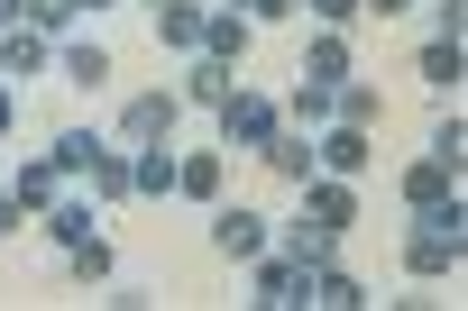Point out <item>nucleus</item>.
Listing matches in <instances>:
<instances>
[{"label": "nucleus", "mask_w": 468, "mask_h": 311, "mask_svg": "<svg viewBox=\"0 0 468 311\" xmlns=\"http://www.w3.org/2000/svg\"><path fill=\"white\" fill-rule=\"evenodd\" d=\"M65 265H74L83 284H101V275H111V247H101V238H74V247H65Z\"/></svg>", "instance_id": "nucleus-26"}, {"label": "nucleus", "mask_w": 468, "mask_h": 311, "mask_svg": "<svg viewBox=\"0 0 468 311\" xmlns=\"http://www.w3.org/2000/svg\"><path fill=\"white\" fill-rule=\"evenodd\" d=\"M156 10H165V0H156Z\"/></svg>", "instance_id": "nucleus-36"}, {"label": "nucleus", "mask_w": 468, "mask_h": 311, "mask_svg": "<svg viewBox=\"0 0 468 311\" xmlns=\"http://www.w3.org/2000/svg\"><path fill=\"white\" fill-rule=\"evenodd\" d=\"M83 10H111V0H83Z\"/></svg>", "instance_id": "nucleus-35"}, {"label": "nucleus", "mask_w": 468, "mask_h": 311, "mask_svg": "<svg viewBox=\"0 0 468 311\" xmlns=\"http://www.w3.org/2000/svg\"><path fill=\"white\" fill-rule=\"evenodd\" d=\"M202 56H211V65H239V56H249V19H239V10H211V19H202Z\"/></svg>", "instance_id": "nucleus-9"}, {"label": "nucleus", "mask_w": 468, "mask_h": 311, "mask_svg": "<svg viewBox=\"0 0 468 311\" xmlns=\"http://www.w3.org/2000/svg\"><path fill=\"white\" fill-rule=\"evenodd\" d=\"M358 10H377V19H395V10H413V0H358Z\"/></svg>", "instance_id": "nucleus-33"}, {"label": "nucleus", "mask_w": 468, "mask_h": 311, "mask_svg": "<svg viewBox=\"0 0 468 311\" xmlns=\"http://www.w3.org/2000/svg\"><path fill=\"white\" fill-rule=\"evenodd\" d=\"M459 74H468V47H459V37H431V47H422V83H431V92H459Z\"/></svg>", "instance_id": "nucleus-12"}, {"label": "nucleus", "mask_w": 468, "mask_h": 311, "mask_svg": "<svg viewBox=\"0 0 468 311\" xmlns=\"http://www.w3.org/2000/svg\"><path fill=\"white\" fill-rule=\"evenodd\" d=\"M19 220H28V211H19V202H10V192H0V238H10V229H19Z\"/></svg>", "instance_id": "nucleus-31"}, {"label": "nucleus", "mask_w": 468, "mask_h": 311, "mask_svg": "<svg viewBox=\"0 0 468 311\" xmlns=\"http://www.w3.org/2000/svg\"><path fill=\"white\" fill-rule=\"evenodd\" d=\"M303 10H313L322 28H349V19H358V0H303Z\"/></svg>", "instance_id": "nucleus-29"}, {"label": "nucleus", "mask_w": 468, "mask_h": 311, "mask_svg": "<svg viewBox=\"0 0 468 311\" xmlns=\"http://www.w3.org/2000/svg\"><path fill=\"white\" fill-rule=\"evenodd\" d=\"M56 192H65V174H56V156H28V165L10 174V202H19L28 220H47V211H56Z\"/></svg>", "instance_id": "nucleus-6"}, {"label": "nucleus", "mask_w": 468, "mask_h": 311, "mask_svg": "<svg viewBox=\"0 0 468 311\" xmlns=\"http://www.w3.org/2000/svg\"><path fill=\"white\" fill-rule=\"evenodd\" d=\"M285 256L313 275V265H331L340 256V229H322V220H294V238H285Z\"/></svg>", "instance_id": "nucleus-16"}, {"label": "nucleus", "mask_w": 468, "mask_h": 311, "mask_svg": "<svg viewBox=\"0 0 468 311\" xmlns=\"http://www.w3.org/2000/svg\"><path fill=\"white\" fill-rule=\"evenodd\" d=\"M175 192L184 202H220V156L202 147V156H175Z\"/></svg>", "instance_id": "nucleus-14"}, {"label": "nucleus", "mask_w": 468, "mask_h": 311, "mask_svg": "<svg viewBox=\"0 0 468 311\" xmlns=\"http://www.w3.org/2000/svg\"><path fill=\"white\" fill-rule=\"evenodd\" d=\"M129 192L165 202V192H175V156H165V147H138V156H129Z\"/></svg>", "instance_id": "nucleus-13"}, {"label": "nucleus", "mask_w": 468, "mask_h": 311, "mask_svg": "<svg viewBox=\"0 0 468 311\" xmlns=\"http://www.w3.org/2000/svg\"><path fill=\"white\" fill-rule=\"evenodd\" d=\"M0 74H47V37L37 28H10V37H0Z\"/></svg>", "instance_id": "nucleus-18"}, {"label": "nucleus", "mask_w": 468, "mask_h": 311, "mask_svg": "<svg viewBox=\"0 0 468 311\" xmlns=\"http://www.w3.org/2000/svg\"><path fill=\"white\" fill-rule=\"evenodd\" d=\"M331 119V92L322 83H294V129H322Z\"/></svg>", "instance_id": "nucleus-27"}, {"label": "nucleus", "mask_w": 468, "mask_h": 311, "mask_svg": "<svg viewBox=\"0 0 468 311\" xmlns=\"http://www.w3.org/2000/svg\"><path fill=\"white\" fill-rule=\"evenodd\" d=\"M47 156H56V174H65V183H83V174H92V156H101V138H92V129H65Z\"/></svg>", "instance_id": "nucleus-17"}, {"label": "nucleus", "mask_w": 468, "mask_h": 311, "mask_svg": "<svg viewBox=\"0 0 468 311\" xmlns=\"http://www.w3.org/2000/svg\"><path fill=\"white\" fill-rule=\"evenodd\" d=\"M303 302H331V311H358L367 293H358V275H340V265H313V293Z\"/></svg>", "instance_id": "nucleus-22"}, {"label": "nucleus", "mask_w": 468, "mask_h": 311, "mask_svg": "<svg viewBox=\"0 0 468 311\" xmlns=\"http://www.w3.org/2000/svg\"><path fill=\"white\" fill-rule=\"evenodd\" d=\"M258 156H267L285 183H313V174H322V165H313V129H285V119H276V138H267Z\"/></svg>", "instance_id": "nucleus-7"}, {"label": "nucleus", "mask_w": 468, "mask_h": 311, "mask_svg": "<svg viewBox=\"0 0 468 311\" xmlns=\"http://www.w3.org/2000/svg\"><path fill=\"white\" fill-rule=\"evenodd\" d=\"M367 156H377V147H367V129H349V119H331V129L313 138V165H322V174H340V183H349V174H367Z\"/></svg>", "instance_id": "nucleus-4"}, {"label": "nucleus", "mask_w": 468, "mask_h": 311, "mask_svg": "<svg viewBox=\"0 0 468 311\" xmlns=\"http://www.w3.org/2000/svg\"><path fill=\"white\" fill-rule=\"evenodd\" d=\"M303 0H239V19H294Z\"/></svg>", "instance_id": "nucleus-30"}, {"label": "nucleus", "mask_w": 468, "mask_h": 311, "mask_svg": "<svg viewBox=\"0 0 468 311\" xmlns=\"http://www.w3.org/2000/svg\"><path fill=\"white\" fill-rule=\"evenodd\" d=\"M404 202H413V211H441V202H459V165H441V156H422V165L404 174Z\"/></svg>", "instance_id": "nucleus-8"}, {"label": "nucleus", "mask_w": 468, "mask_h": 311, "mask_svg": "<svg viewBox=\"0 0 468 311\" xmlns=\"http://www.w3.org/2000/svg\"><path fill=\"white\" fill-rule=\"evenodd\" d=\"M74 19H83V0H28V19H19V28L56 37V28H74Z\"/></svg>", "instance_id": "nucleus-25"}, {"label": "nucleus", "mask_w": 468, "mask_h": 311, "mask_svg": "<svg viewBox=\"0 0 468 311\" xmlns=\"http://www.w3.org/2000/svg\"><path fill=\"white\" fill-rule=\"evenodd\" d=\"M28 19V0H0V28H19Z\"/></svg>", "instance_id": "nucleus-32"}, {"label": "nucleus", "mask_w": 468, "mask_h": 311, "mask_svg": "<svg viewBox=\"0 0 468 311\" xmlns=\"http://www.w3.org/2000/svg\"><path fill=\"white\" fill-rule=\"evenodd\" d=\"M56 74H65V83H83V92H101V83H111V56H101V47H65V56H56Z\"/></svg>", "instance_id": "nucleus-21"}, {"label": "nucleus", "mask_w": 468, "mask_h": 311, "mask_svg": "<svg viewBox=\"0 0 468 311\" xmlns=\"http://www.w3.org/2000/svg\"><path fill=\"white\" fill-rule=\"evenodd\" d=\"M303 83H322V92H340V83H349V37H340V28H331V37H313Z\"/></svg>", "instance_id": "nucleus-10"}, {"label": "nucleus", "mask_w": 468, "mask_h": 311, "mask_svg": "<svg viewBox=\"0 0 468 311\" xmlns=\"http://www.w3.org/2000/svg\"><path fill=\"white\" fill-rule=\"evenodd\" d=\"M165 129H175V92H138V101L120 110V138H129V147H165Z\"/></svg>", "instance_id": "nucleus-5"}, {"label": "nucleus", "mask_w": 468, "mask_h": 311, "mask_svg": "<svg viewBox=\"0 0 468 311\" xmlns=\"http://www.w3.org/2000/svg\"><path fill=\"white\" fill-rule=\"evenodd\" d=\"M422 229L404 238V275H422V284H441L450 265H459V247H468V211L459 202H441V211H413Z\"/></svg>", "instance_id": "nucleus-1"}, {"label": "nucleus", "mask_w": 468, "mask_h": 311, "mask_svg": "<svg viewBox=\"0 0 468 311\" xmlns=\"http://www.w3.org/2000/svg\"><path fill=\"white\" fill-rule=\"evenodd\" d=\"M431 156H441V165H459V156H468V129H459V110L431 129Z\"/></svg>", "instance_id": "nucleus-28"}, {"label": "nucleus", "mask_w": 468, "mask_h": 311, "mask_svg": "<svg viewBox=\"0 0 468 311\" xmlns=\"http://www.w3.org/2000/svg\"><path fill=\"white\" fill-rule=\"evenodd\" d=\"M47 229H56V247H74V238H92V202H65V192H56V211H47Z\"/></svg>", "instance_id": "nucleus-24"}, {"label": "nucleus", "mask_w": 468, "mask_h": 311, "mask_svg": "<svg viewBox=\"0 0 468 311\" xmlns=\"http://www.w3.org/2000/svg\"><path fill=\"white\" fill-rule=\"evenodd\" d=\"M267 138H276V101H258V92L220 101V147H267Z\"/></svg>", "instance_id": "nucleus-2"}, {"label": "nucleus", "mask_w": 468, "mask_h": 311, "mask_svg": "<svg viewBox=\"0 0 468 311\" xmlns=\"http://www.w3.org/2000/svg\"><path fill=\"white\" fill-rule=\"evenodd\" d=\"M229 92H239V83H229V65H211V56H202V65L184 74V101H202V110H220Z\"/></svg>", "instance_id": "nucleus-20"}, {"label": "nucleus", "mask_w": 468, "mask_h": 311, "mask_svg": "<svg viewBox=\"0 0 468 311\" xmlns=\"http://www.w3.org/2000/svg\"><path fill=\"white\" fill-rule=\"evenodd\" d=\"M10 119H19V101H10V92H0V138H10Z\"/></svg>", "instance_id": "nucleus-34"}, {"label": "nucleus", "mask_w": 468, "mask_h": 311, "mask_svg": "<svg viewBox=\"0 0 468 311\" xmlns=\"http://www.w3.org/2000/svg\"><path fill=\"white\" fill-rule=\"evenodd\" d=\"M303 220H322V229H349L358 220V192L331 174V183H313V202H303Z\"/></svg>", "instance_id": "nucleus-15"}, {"label": "nucleus", "mask_w": 468, "mask_h": 311, "mask_svg": "<svg viewBox=\"0 0 468 311\" xmlns=\"http://www.w3.org/2000/svg\"><path fill=\"white\" fill-rule=\"evenodd\" d=\"M303 293H313V275H303V265H294V256H276V265H267V275H258V302H267V311H294V302H303Z\"/></svg>", "instance_id": "nucleus-11"}, {"label": "nucleus", "mask_w": 468, "mask_h": 311, "mask_svg": "<svg viewBox=\"0 0 468 311\" xmlns=\"http://www.w3.org/2000/svg\"><path fill=\"white\" fill-rule=\"evenodd\" d=\"M211 247H220V256H239V265H249V256H267V211L220 202V211H211Z\"/></svg>", "instance_id": "nucleus-3"}, {"label": "nucleus", "mask_w": 468, "mask_h": 311, "mask_svg": "<svg viewBox=\"0 0 468 311\" xmlns=\"http://www.w3.org/2000/svg\"><path fill=\"white\" fill-rule=\"evenodd\" d=\"M202 19H211V10H193V0H165V10H156V37H165V47H202Z\"/></svg>", "instance_id": "nucleus-19"}, {"label": "nucleus", "mask_w": 468, "mask_h": 311, "mask_svg": "<svg viewBox=\"0 0 468 311\" xmlns=\"http://www.w3.org/2000/svg\"><path fill=\"white\" fill-rule=\"evenodd\" d=\"M331 119H349V129H377V83H340V92H331Z\"/></svg>", "instance_id": "nucleus-23"}]
</instances>
